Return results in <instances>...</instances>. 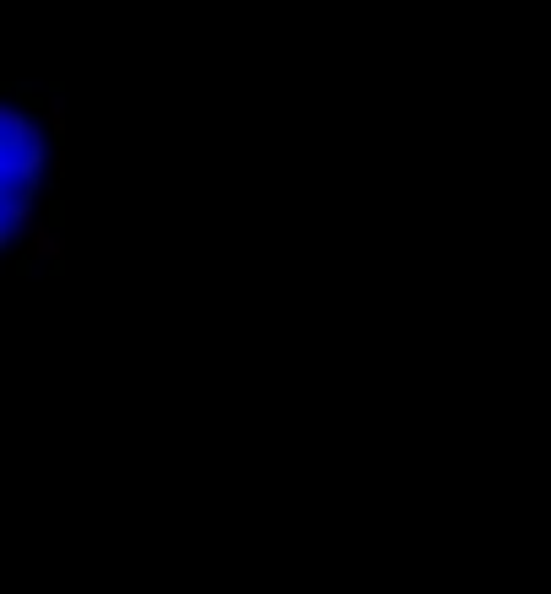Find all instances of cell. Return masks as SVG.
<instances>
[{
  "label": "cell",
  "instance_id": "cell-1",
  "mask_svg": "<svg viewBox=\"0 0 551 594\" xmlns=\"http://www.w3.org/2000/svg\"><path fill=\"white\" fill-rule=\"evenodd\" d=\"M54 135L22 92H0V276L38 233V195L49 178Z\"/></svg>",
  "mask_w": 551,
  "mask_h": 594
}]
</instances>
